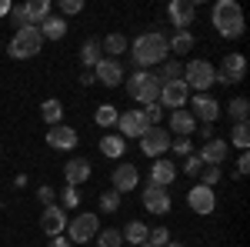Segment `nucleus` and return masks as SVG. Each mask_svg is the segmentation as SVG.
Listing matches in <instances>:
<instances>
[{
    "label": "nucleus",
    "mask_w": 250,
    "mask_h": 247,
    "mask_svg": "<svg viewBox=\"0 0 250 247\" xmlns=\"http://www.w3.org/2000/svg\"><path fill=\"white\" fill-rule=\"evenodd\" d=\"M167 57H170V50H167V34H160V30L140 34V37L130 44V64H134L137 70L160 67Z\"/></svg>",
    "instance_id": "nucleus-1"
},
{
    "label": "nucleus",
    "mask_w": 250,
    "mask_h": 247,
    "mask_svg": "<svg viewBox=\"0 0 250 247\" xmlns=\"http://www.w3.org/2000/svg\"><path fill=\"white\" fill-rule=\"evenodd\" d=\"M210 23L217 27L220 37L237 40L244 34V10H240V3L237 0H217L210 10Z\"/></svg>",
    "instance_id": "nucleus-2"
},
{
    "label": "nucleus",
    "mask_w": 250,
    "mask_h": 247,
    "mask_svg": "<svg viewBox=\"0 0 250 247\" xmlns=\"http://www.w3.org/2000/svg\"><path fill=\"white\" fill-rule=\"evenodd\" d=\"M124 87H127V94L134 97L137 104H157L160 100V80H157L150 70H134L130 77H124Z\"/></svg>",
    "instance_id": "nucleus-3"
},
{
    "label": "nucleus",
    "mask_w": 250,
    "mask_h": 247,
    "mask_svg": "<svg viewBox=\"0 0 250 247\" xmlns=\"http://www.w3.org/2000/svg\"><path fill=\"white\" fill-rule=\"evenodd\" d=\"M180 80L187 84V90H193V94H207L217 84V67H213L210 60H190V64H184V77Z\"/></svg>",
    "instance_id": "nucleus-4"
},
{
    "label": "nucleus",
    "mask_w": 250,
    "mask_h": 247,
    "mask_svg": "<svg viewBox=\"0 0 250 247\" xmlns=\"http://www.w3.org/2000/svg\"><path fill=\"white\" fill-rule=\"evenodd\" d=\"M40 47H43V37H40L37 27H23V30H17V34L10 37V44H7V50H10V57H14V60L37 57Z\"/></svg>",
    "instance_id": "nucleus-5"
},
{
    "label": "nucleus",
    "mask_w": 250,
    "mask_h": 247,
    "mask_svg": "<svg viewBox=\"0 0 250 247\" xmlns=\"http://www.w3.org/2000/svg\"><path fill=\"white\" fill-rule=\"evenodd\" d=\"M67 227H70V244H90L97 237V230H100V214L90 210V214H77L74 221H67Z\"/></svg>",
    "instance_id": "nucleus-6"
},
{
    "label": "nucleus",
    "mask_w": 250,
    "mask_h": 247,
    "mask_svg": "<svg viewBox=\"0 0 250 247\" xmlns=\"http://www.w3.org/2000/svg\"><path fill=\"white\" fill-rule=\"evenodd\" d=\"M187 104H190V117L193 120H204V124H213L220 117V111H224V104L210 94H190Z\"/></svg>",
    "instance_id": "nucleus-7"
},
{
    "label": "nucleus",
    "mask_w": 250,
    "mask_h": 247,
    "mask_svg": "<svg viewBox=\"0 0 250 247\" xmlns=\"http://www.w3.org/2000/svg\"><path fill=\"white\" fill-rule=\"evenodd\" d=\"M170 131H167V127H147V134H144V137H140V151L147 154V157H164V154L170 151Z\"/></svg>",
    "instance_id": "nucleus-8"
},
{
    "label": "nucleus",
    "mask_w": 250,
    "mask_h": 247,
    "mask_svg": "<svg viewBox=\"0 0 250 247\" xmlns=\"http://www.w3.org/2000/svg\"><path fill=\"white\" fill-rule=\"evenodd\" d=\"M187 207H190L193 214H200V217L213 214V210H217V194H213V187L193 184V187L187 190Z\"/></svg>",
    "instance_id": "nucleus-9"
},
{
    "label": "nucleus",
    "mask_w": 250,
    "mask_h": 247,
    "mask_svg": "<svg viewBox=\"0 0 250 247\" xmlns=\"http://www.w3.org/2000/svg\"><path fill=\"white\" fill-rule=\"evenodd\" d=\"M244 74H247V60H244V54H227L224 64H220V70H217V84H224V87L240 84Z\"/></svg>",
    "instance_id": "nucleus-10"
},
{
    "label": "nucleus",
    "mask_w": 250,
    "mask_h": 247,
    "mask_svg": "<svg viewBox=\"0 0 250 247\" xmlns=\"http://www.w3.org/2000/svg\"><path fill=\"white\" fill-rule=\"evenodd\" d=\"M190 100V90L184 80H173V84H160V107H170V111H184Z\"/></svg>",
    "instance_id": "nucleus-11"
},
{
    "label": "nucleus",
    "mask_w": 250,
    "mask_h": 247,
    "mask_svg": "<svg viewBox=\"0 0 250 247\" xmlns=\"http://www.w3.org/2000/svg\"><path fill=\"white\" fill-rule=\"evenodd\" d=\"M40 230L47 237H60L67 230V210L60 207V204H47L43 214H40Z\"/></svg>",
    "instance_id": "nucleus-12"
},
{
    "label": "nucleus",
    "mask_w": 250,
    "mask_h": 247,
    "mask_svg": "<svg viewBox=\"0 0 250 247\" xmlns=\"http://www.w3.org/2000/svg\"><path fill=\"white\" fill-rule=\"evenodd\" d=\"M94 80H100L104 87H120L124 84V64L110 57H100V64L94 67Z\"/></svg>",
    "instance_id": "nucleus-13"
},
{
    "label": "nucleus",
    "mask_w": 250,
    "mask_h": 247,
    "mask_svg": "<svg viewBox=\"0 0 250 247\" xmlns=\"http://www.w3.org/2000/svg\"><path fill=\"white\" fill-rule=\"evenodd\" d=\"M144 207L150 210V214H170V207H173V201H170V190L167 187H154V184H147L144 187Z\"/></svg>",
    "instance_id": "nucleus-14"
},
{
    "label": "nucleus",
    "mask_w": 250,
    "mask_h": 247,
    "mask_svg": "<svg viewBox=\"0 0 250 247\" xmlns=\"http://www.w3.org/2000/svg\"><path fill=\"white\" fill-rule=\"evenodd\" d=\"M167 17H170L173 30H190L193 17H197V7H193V0H173L167 7Z\"/></svg>",
    "instance_id": "nucleus-15"
},
{
    "label": "nucleus",
    "mask_w": 250,
    "mask_h": 247,
    "mask_svg": "<svg viewBox=\"0 0 250 247\" xmlns=\"http://www.w3.org/2000/svg\"><path fill=\"white\" fill-rule=\"evenodd\" d=\"M110 180H114V190L124 197V194L137 190V184H140V171H137L134 164L124 160V164H117V167H114V177H110Z\"/></svg>",
    "instance_id": "nucleus-16"
},
{
    "label": "nucleus",
    "mask_w": 250,
    "mask_h": 247,
    "mask_svg": "<svg viewBox=\"0 0 250 247\" xmlns=\"http://www.w3.org/2000/svg\"><path fill=\"white\" fill-rule=\"evenodd\" d=\"M117 131H120V137L127 140V137H144L147 134V120H144V114L140 111H124V114L117 117Z\"/></svg>",
    "instance_id": "nucleus-17"
},
{
    "label": "nucleus",
    "mask_w": 250,
    "mask_h": 247,
    "mask_svg": "<svg viewBox=\"0 0 250 247\" xmlns=\"http://www.w3.org/2000/svg\"><path fill=\"white\" fill-rule=\"evenodd\" d=\"M227 140H220V137H210V140H204V147L197 151V157L207 164V167H220L224 160H227Z\"/></svg>",
    "instance_id": "nucleus-18"
},
{
    "label": "nucleus",
    "mask_w": 250,
    "mask_h": 247,
    "mask_svg": "<svg viewBox=\"0 0 250 247\" xmlns=\"http://www.w3.org/2000/svg\"><path fill=\"white\" fill-rule=\"evenodd\" d=\"M77 131L74 127H67V124H57V127H50L47 131V144L54 147V151H74L77 147Z\"/></svg>",
    "instance_id": "nucleus-19"
},
{
    "label": "nucleus",
    "mask_w": 250,
    "mask_h": 247,
    "mask_svg": "<svg viewBox=\"0 0 250 247\" xmlns=\"http://www.w3.org/2000/svg\"><path fill=\"white\" fill-rule=\"evenodd\" d=\"M90 174H94V167H90L87 157H74V160L63 164V180H67L70 187H80L83 180H90Z\"/></svg>",
    "instance_id": "nucleus-20"
},
{
    "label": "nucleus",
    "mask_w": 250,
    "mask_h": 247,
    "mask_svg": "<svg viewBox=\"0 0 250 247\" xmlns=\"http://www.w3.org/2000/svg\"><path fill=\"white\" fill-rule=\"evenodd\" d=\"M173 180H177V164L157 157L154 164H150V180H147V184H154V187H170Z\"/></svg>",
    "instance_id": "nucleus-21"
},
{
    "label": "nucleus",
    "mask_w": 250,
    "mask_h": 247,
    "mask_svg": "<svg viewBox=\"0 0 250 247\" xmlns=\"http://www.w3.org/2000/svg\"><path fill=\"white\" fill-rule=\"evenodd\" d=\"M167 131L177 134V137H190V134L197 131V120L190 117V111H170V117H167Z\"/></svg>",
    "instance_id": "nucleus-22"
},
{
    "label": "nucleus",
    "mask_w": 250,
    "mask_h": 247,
    "mask_svg": "<svg viewBox=\"0 0 250 247\" xmlns=\"http://www.w3.org/2000/svg\"><path fill=\"white\" fill-rule=\"evenodd\" d=\"M37 30H40V37H43V40H63V37H67V20L50 14L43 23H37Z\"/></svg>",
    "instance_id": "nucleus-23"
},
{
    "label": "nucleus",
    "mask_w": 250,
    "mask_h": 247,
    "mask_svg": "<svg viewBox=\"0 0 250 247\" xmlns=\"http://www.w3.org/2000/svg\"><path fill=\"white\" fill-rule=\"evenodd\" d=\"M124 151H127V140H124L120 134H104V137H100V154H104V157L120 160V157H124Z\"/></svg>",
    "instance_id": "nucleus-24"
},
{
    "label": "nucleus",
    "mask_w": 250,
    "mask_h": 247,
    "mask_svg": "<svg viewBox=\"0 0 250 247\" xmlns=\"http://www.w3.org/2000/svg\"><path fill=\"white\" fill-rule=\"evenodd\" d=\"M167 50L177 54V57L190 54V50H193V34H190V30H173L170 37H167Z\"/></svg>",
    "instance_id": "nucleus-25"
},
{
    "label": "nucleus",
    "mask_w": 250,
    "mask_h": 247,
    "mask_svg": "<svg viewBox=\"0 0 250 247\" xmlns=\"http://www.w3.org/2000/svg\"><path fill=\"white\" fill-rule=\"evenodd\" d=\"M40 117H43L47 127H57L60 120H63V104H60L57 97H47V100L40 104Z\"/></svg>",
    "instance_id": "nucleus-26"
},
{
    "label": "nucleus",
    "mask_w": 250,
    "mask_h": 247,
    "mask_svg": "<svg viewBox=\"0 0 250 247\" xmlns=\"http://www.w3.org/2000/svg\"><path fill=\"white\" fill-rule=\"evenodd\" d=\"M147 234H150V227L144 224V221H130L127 227L120 230V237L127 241L130 247H137V244H147Z\"/></svg>",
    "instance_id": "nucleus-27"
},
{
    "label": "nucleus",
    "mask_w": 250,
    "mask_h": 247,
    "mask_svg": "<svg viewBox=\"0 0 250 247\" xmlns=\"http://www.w3.org/2000/svg\"><path fill=\"white\" fill-rule=\"evenodd\" d=\"M154 77L160 80V84H173V80H180V77H184V64H180V60H173V57H167Z\"/></svg>",
    "instance_id": "nucleus-28"
},
{
    "label": "nucleus",
    "mask_w": 250,
    "mask_h": 247,
    "mask_svg": "<svg viewBox=\"0 0 250 247\" xmlns=\"http://www.w3.org/2000/svg\"><path fill=\"white\" fill-rule=\"evenodd\" d=\"M23 10H27L30 27H37V23H43L50 17V0H30V3H23Z\"/></svg>",
    "instance_id": "nucleus-29"
},
{
    "label": "nucleus",
    "mask_w": 250,
    "mask_h": 247,
    "mask_svg": "<svg viewBox=\"0 0 250 247\" xmlns=\"http://www.w3.org/2000/svg\"><path fill=\"white\" fill-rule=\"evenodd\" d=\"M127 47H130V44H127V37H124V34H110V37L100 44V50H104L110 60H120V54H124Z\"/></svg>",
    "instance_id": "nucleus-30"
},
{
    "label": "nucleus",
    "mask_w": 250,
    "mask_h": 247,
    "mask_svg": "<svg viewBox=\"0 0 250 247\" xmlns=\"http://www.w3.org/2000/svg\"><path fill=\"white\" fill-rule=\"evenodd\" d=\"M117 117H120V111H117L114 104H100L94 114V124L104 127V131H110V127H117Z\"/></svg>",
    "instance_id": "nucleus-31"
},
{
    "label": "nucleus",
    "mask_w": 250,
    "mask_h": 247,
    "mask_svg": "<svg viewBox=\"0 0 250 247\" xmlns=\"http://www.w3.org/2000/svg\"><path fill=\"white\" fill-rule=\"evenodd\" d=\"M100 54H104V50H100V44H97L94 37H90V40H83V47H80V64L94 70L97 64H100Z\"/></svg>",
    "instance_id": "nucleus-32"
},
{
    "label": "nucleus",
    "mask_w": 250,
    "mask_h": 247,
    "mask_svg": "<svg viewBox=\"0 0 250 247\" xmlns=\"http://www.w3.org/2000/svg\"><path fill=\"white\" fill-rule=\"evenodd\" d=\"M227 114H230L233 124H247V117H250V100H247V97H233L230 104H227Z\"/></svg>",
    "instance_id": "nucleus-33"
},
{
    "label": "nucleus",
    "mask_w": 250,
    "mask_h": 247,
    "mask_svg": "<svg viewBox=\"0 0 250 247\" xmlns=\"http://www.w3.org/2000/svg\"><path fill=\"white\" fill-rule=\"evenodd\" d=\"M97 247H124V237H120V230L117 227H104V230H97Z\"/></svg>",
    "instance_id": "nucleus-34"
},
{
    "label": "nucleus",
    "mask_w": 250,
    "mask_h": 247,
    "mask_svg": "<svg viewBox=\"0 0 250 247\" xmlns=\"http://www.w3.org/2000/svg\"><path fill=\"white\" fill-rule=\"evenodd\" d=\"M97 204H100V214H117V210H120V194H117L114 187H110V190H104Z\"/></svg>",
    "instance_id": "nucleus-35"
},
{
    "label": "nucleus",
    "mask_w": 250,
    "mask_h": 247,
    "mask_svg": "<svg viewBox=\"0 0 250 247\" xmlns=\"http://www.w3.org/2000/svg\"><path fill=\"white\" fill-rule=\"evenodd\" d=\"M230 144H233V147H240V151H247V147H250V127H247V124H233Z\"/></svg>",
    "instance_id": "nucleus-36"
},
{
    "label": "nucleus",
    "mask_w": 250,
    "mask_h": 247,
    "mask_svg": "<svg viewBox=\"0 0 250 247\" xmlns=\"http://www.w3.org/2000/svg\"><path fill=\"white\" fill-rule=\"evenodd\" d=\"M60 207H63V210H74V207H80V190L67 184V187L60 190Z\"/></svg>",
    "instance_id": "nucleus-37"
},
{
    "label": "nucleus",
    "mask_w": 250,
    "mask_h": 247,
    "mask_svg": "<svg viewBox=\"0 0 250 247\" xmlns=\"http://www.w3.org/2000/svg\"><path fill=\"white\" fill-rule=\"evenodd\" d=\"M140 114H144V120H147V127H160V120H164V107H160V104H147Z\"/></svg>",
    "instance_id": "nucleus-38"
},
{
    "label": "nucleus",
    "mask_w": 250,
    "mask_h": 247,
    "mask_svg": "<svg viewBox=\"0 0 250 247\" xmlns=\"http://www.w3.org/2000/svg\"><path fill=\"white\" fill-rule=\"evenodd\" d=\"M220 177H224L220 167H207V164H204V171H200V184H204V187H217Z\"/></svg>",
    "instance_id": "nucleus-39"
},
{
    "label": "nucleus",
    "mask_w": 250,
    "mask_h": 247,
    "mask_svg": "<svg viewBox=\"0 0 250 247\" xmlns=\"http://www.w3.org/2000/svg\"><path fill=\"white\" fill-rule=\"evenodd\" d=\"M147 244L150 247H167L170 244V230L167 227H154L150 234H147Z\"/></svg>",
    "instance_id": "nucleus-40"
},
{
    "label": "nucleus",
    "mask_w": 250,
    "mask_h": 247,
    "mask_svg": "<svg viewBox=\"0 0 250 247\" xmlns=\"http://www.w3.org/2000/svg\"><path fill=\"white\" fill-rule=\"evenodd\" d=\"M200 171H204V160H200L197 154H187V157H184V174H187V177H200Z\"/></svg>",
    "instance_id": "nucleus-41"
},
{
    "label": "nucleus",
    "mask_w": 250,
    "mask_h": 247,
    "mask_svg": "<svg viewBox=\"0 0 250 247\" xmlns=\"http://www.w3.org/2000/svg\"><path fill=\"white\" fill-rule=\"evenodd\" d=\"M80 10H83V0H60V17H77Z\"/></svg>",
    "instance_id": "nucleus-42"
},
{
    "label": "nucleus",
    "mask_w": 250,
    "mask_h": 247,
    "mask_svg": "<svg viewBox=\"0 0 250 247\" xmlns=\"http://www.w3.org/2000/svg\"><path fill=\"white\" fill-rule=\"evenodd\" d=\"M170 151L180 154V157H187V154H193V140L190 137H177V140H170Z\"/></svg>",
    "instance_id": "nucleus-43"
},
{
    "label": "nucleus",
    "mask_w": 250,
    "mask_h": 247,
    "mask_svg": "<svg viewBox=\"0 0 250 247\" xmlns=\"http://www.w3.org/2000/svg\"><path fill=\"white\" fill-rule=\"evenodd\" d=\"M10 17H14V23H17V30H23V27H30V20H27V10H23V3L10 10Z\"/></svg>",
    "instance_id": "nucleus-44"
},
{
    "label": "nucleus",
    "mask_w": 250,
    "mask_h": 247,
    "mask_svg": "<svg viewBox=\"0 0 250 247\" xmlns=\"http://www.w3.org/2000/svg\"><path fill=\"white\" fill-rule=\"evenodd\" d=\"M54 197H57V194H54V187H47V184H43V187H37V201L43 204V207H47V204H54Z\"/></svg>",
    "instance_id": "nucleus-45"
},
{
    "label": "nucleus",
    "mask_w": 250,
    "mask_h": 247,
    "mask_svg": "<svg viewBox=\"0 0 250 247\" xmlns=\"http://www.w3.org/2000/svg\"><path fill=\"white\" fill-rule=\"evenodd\" d=\"M247 171H250V154L240 151V157H237V177H244Z\"/></svg>",
    "instance_id": "nucleus-46"
},
{
    "label": "nucleus",
    "mask_w": 250,
    "mask_h": 247,
    "mask_svg": "<svg viewBox=\"0 0 250 247\" xmlns=\"http://www.w3.org/2000/svg\"><path fill=\"white\" fill-rule=\"evenodd\" d=\"M47 247H74V244H70V241L60 234V237H50V241H47Z\"/></svg>",
    "instance_id": "nucleus-47"
},
{
    "label": "nucleus",
    "mask_w": 250,
    "mask_h": 247,
    "mask_svg": "<svg viewBox=\"0 0 250 247\" xmlns=\"http://www.w3.org/2000/svg\"><path fill=\"white\" fill-rule=\"evenodd\" d=\"M10 10H14V3H10V0H0V17H7Z\"/></svg>",
    "instance_id": "nucleus-48"
},
{
    "label": "nucleus",
    "mask_w": 250,
    "mask_h": 247,
    "mask_svg": "<svg viewBox=\"0 0 250 247\" xmlns=\"http://www.w3.org/2000/svg\"><path fill=\"white\" fill-rule=\"evenodd\" d=\"M167 247H187V244H177V241H170V244H167Z\"/></svg>",
    "instance_id": "nucleus-49"
},
{
    "label": "nucleus",
    "mask_w": 250,
    "mask_h": 247,
    "mask_svg": "<svg viewBox=\"0 0 250 247\" xmlns=\"http://www.w3.org/2000/svg\"><path fill=\"white\" fill-rule=\"evenodd\" d=\"M137 247H150V244H137Z\"/></svg>",
    "instance_id": "nucleus-50"
}]
</instances>
